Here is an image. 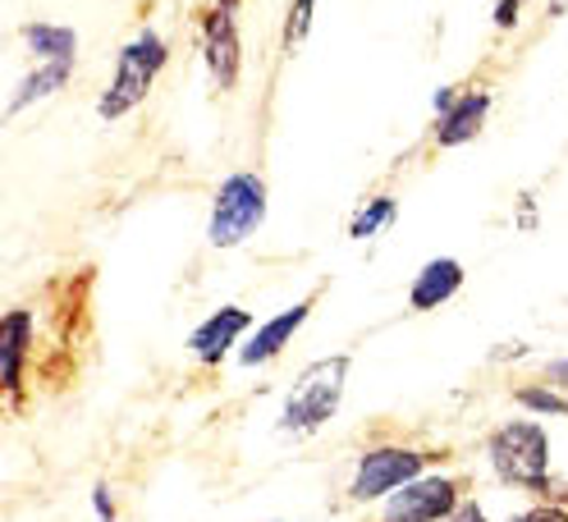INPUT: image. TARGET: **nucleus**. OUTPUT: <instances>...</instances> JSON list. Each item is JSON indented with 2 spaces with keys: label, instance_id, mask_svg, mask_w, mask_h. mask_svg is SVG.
Wrapping results in <instances>:
<instances>
[{
  "label": "nucleus",
  "instance_id": "f257e3e1",
  "mask_svg": "<svg viewBox=\"0 0 568 522\" xmlns=\"http://www.w3.org/2000/svg\"><path fill=\"white\" fill-rule=\"evenodd\" d=\"M161 64H165V42L156 38V32H138V38L120 51V74H115L111 92L97 101L101 120H120V115H129L138 101L148 96V88H152V79H156V69H161Z\"/></svg>",
  "mask_w": 568,
  "mask_h": 522
},
{
  "label": "nucleus",
  "instance_id": "f03ea898",
  "mask_svg": "<svg viewBox=\"0 0 568 522\" xmlns=\"http://www.w3.org/2000/svg\"><path fill=\"white\" fill-rule=\"evenodd\" d=\"M344 376H348V358H326L303 371V380L294 386L290 403H284V431H316L335 417L339 408V395H344Z\"/></svg>",
  "mask_w": 568,
  "mask_h": 522
},
{
  "label": "nucleus",
  "instance_id": "7ed1b4c3",
  "mask_svg": "<svg viewBox=\"0 0 568 522\" xmlns=\"http://www.w3.org/2000/svg\"><path fill=\"white\" fill-rule=\"evenodd\" d=\"M266 216V184L257 174H230L216 193V212H211V243L216 248H234L253 234Z\"/></svg>",
  "mask_w": 568,
  "mask_h": 522
},
{
  "label": "nucleus",
  "instance_id": "20e7f679",
  "mask_svg": "<svg viewBox=\"0 0 568 522\" xmlns=\"http://www.w3.org/2000/svg\"><path fill=\"white\" fill-rule=\"evenodd\" d=\"M490 463L505 481L546 491V431L537 422H509L490 436Z\"/></svg>",
  "mask_w": 568,
  "mask_h": 522
},
{
  "label": "nucleus",
  "instance_id": "39448f33",
  "mask_svg": "<svg viewBox=\"0 0 568 522\" xmlns=\"http://www.w3.org/2000/svg\"><path fill=\"white\" fill-rule=\"evenodd\" d=\"M417 472H422V454H413V449H372L358 463V477H353V495L376 500L385 491H399Z\"/></svg>",
  "mask_w": 568,
  "mask_h": 522
},
{
  "label": "nucleus",
  "instance_id": "423d86ee",
  "mask_svg": "<svg viewBox=\"0 0 568 522\" xmlns=\"http://www.w3.org/2000/svg\"><path fill=\"white\" fill-rule=\"evenodd\" d=\"M454 513V485L449 481H417L389 500V522H440Z\"/></svg>",
  "mask_w": 568,
  "mask_h": 522
},
{
  "label": "nucleus",
  "instance_id": "0eeeda50",
  "mask_svg": "<svg viewBox=\"0 0 568 522\" xmlns=\"http://www.w3.org/2000/svg\"><path fill=\"white\" fill-rule=\"evenodd\" d=\"M202 47H206L211 79H216L221 88H234V79H239V32H234V19H230L225 6L216 14H206Z\"/></svg>",
  "mask_w": 568,
  "mask_h": 522
},
{
  "label": "nucleus",
  "instance_id": "6e6552de",
  "mask_svg": "<svg viewBox=\"0 0 568 522\" xmlns=\"http://www.w3.org/2000/svg\"><path fill=\"white\" fill-rule=\"evenodd\" d=\"M247 321H253L247 311H239V307H221L216 317L202 321V326L193 330V354H197L202 362H216V358L225 354V348L247 330Z\"/></svg>",
  "mask_w": 568,
  "mask_h": 522
},
{
  "label": "nucleus",
  "instance_id": "1a4fd4ad",
  "mask_svg": "<svg viewBox=\"0 0 568 522\" xmlns=\"http://www.w3.org/2000/svg\"><path fill=\"white\" fill-rule=\"evenodd\" d=\"M303 321H307V303H298V307H290V311H280V317H275V321H266V326L257 330V339L243 348V362H247V367L271 362V358L280 354V348L294 339V330H298Z\"/></svg>",
  "mask_w": 568,
  "mask_h": 522
},
{
  "label": "nucleus",
  "instance_id": "9d476101",
  "mask_svg": "<svg viewBox=\"0 0 568 522\" xmlns=\"http://www.w3.org/2000/svg\"><path fill=\"white\" fill-rule=\"evenodd\" d=\"M486 106L490 101L481 92H468V96H458L454 106L445 111V120L436 124V137H440V147H458V143H468V137L481 129L486 120Z\"/></svg>",
  "mask_w": 568,
  "mask_h": 522
},
{
  "label": "nucleus",
  "instance_id": "9b49d317",
  "mask_svg": "<svg viewBox=\"0 0 568 522\" xmlns=\"http://www.w3.org/2000/svg\"><path fill=\"white\" fill-rule=\"evenodd\" d=\"M458 285H464V266H458L454 257H440V262H426L417 285H413V307H440Z\"/></svg>",
  "mask_w": 568,
  "mask_h": 522
},
{
  "label": "nucleus",
  "instance_id": "f8f14e48",
  "mask_svg": "<svg viewBox=\"0 0 568 522\" xmlns=\"http://www.w3.org/2000/svg\"><path fill=\"white\" fill-rule=\"evenodd\" d=\"M69 64H74V60H55V64H42L38 74H28V79H23V88H19V92H14V101H10V115H19L32 96H51V92L69 79Z\"/></svg>",
  "mask_w": 568,
  "mask_h": 522
},
{
  "label": "nucleus",
  "instance_id": "ddd939ff",
  "mask_svg": "<svg viewBox=\"0 0 568 522\" xmlns=\"http://www.w3.org/2000/svg\"><path fill=\"white\" fill-rule=\"evenodd\" d=\"M23 38H28L32 51L47 55L51 64H55V60H74V47H79L74 32H69V28H51V23H32Z\"/></svg>",
  "mask_w": 568,
  "mask_h": 522
},
{
  "label": "nucleus",
  "instance_id": "4468645a",
  "mask_svg": "<svg viewBox=\"0 0 568 522\" xmlns=\"http://www.w3.org/2000/svg\"><path fill=\"white\" fill-rule=\"evenodd\" d=\"M23 344H28V311H10V317H6V330H0V348H6V386H10V390H19Z\"/></svg>",
  "mask_w": 568,
  "mask_h": 522
},
{
  "label": "nucleus",
  "instance_id": "2eb2a0df",
  "mask_svg": "<svg viewBox=\"0 0 568 522\" xmlns=\"http://www.w3.org/2000/svg\"><path fill=\"white\" fill-rule=\"evenodd\" d=\"M389 221H395V202L376 197L367 212H358V221H353V238H372V234H376L381 225H389Z\"/></svg>",
  "mask_w": 568,
  "mask_h": 522
},
{
  "label": "nucleus",
  "instance_id": "dca6fc26",
  "mask_svg": "<svg viewBox=\"0 0 568 522\" xmlns=\"http://www.w3.org/2000/svg\"><path fill=\"white\" fill-rule=\"evenodd\" d=\"M312 10H316V0H294L290 23H284V47H290V51L307 38V28H312Z\"/></svg>",
  "mask_w": 568,
  "mask_h": 522
},
{
  "label": "nucleus",
  "instance_id": "f3484780",
  "mask_svg": "<svg viewBox=\"0 0 568 522\" xmlns=\"http://www.w3.org/2000/svg\"><path fill=\"white\" fill-rule=\"evenodd\" d=\"M527 408H541V412H568V399H559V395H550V390H523L518 395Z\"/></svg>",
  "mask_w": 568,
  "mask_h": 522
},
{
  "label": "nucleus",
  "instance_id": "a211bd4d",
  "mask_svg": "<svg viewBox=\"0 0 568 522\" xmlns=\"http://www.w3.org/2000/svg\"><path fill=\"white\" fill-rule=\"evenodd\" d=\"M514 522H568V518H564V509H531V513H523Z\"/></svg>",
  "mask_w": 568,
  "mask_h": 522
},
{
  "label": "nucleus",
  "instance_id": "6ab92c4d",
  "mask_svg": "<svg viewBox=\"0 0 568 522\" xmlns=\"http://www.w3.org/2000/svg\"><path fill=\"white\" fill-rule=\"evenodd\" d=\"M518 10H523V0H500V10H495V23L509 28V23L518 19Z\"/></svg>",
  "mask_w": 568,
  "mask_h": 522
},
{
  "label": "nucleus",
  "instance_id": "aec40b11",
  "mask_svg": "<svg viewBox=\"0 0 568 522\" xmlns=\"http://www.w3.org/2000/svg\"><path fill=\"white\" fill-rule=\"evenodd\" d=\"M445 522H486V513H481L477 504H464V509H454Z\"/></svg>",
  "mask_w": 568,
  "mask_h": 522
},
{
  "label": "nucleus",
  "instance_id": "412c9836",
  "mask_svg": "<svg viewBox=\"0 0 568 522\" xmlns=\"http://www.w3.org/2000/svg\"><path fill=\"white\" fill-rule=\"evenodd\" d=\"M546 380H550V386H568V362H555V367L546 371Z\"/></svg>",
  "mask_w": 568,
  "mask_h": 522
}]
</instances>
